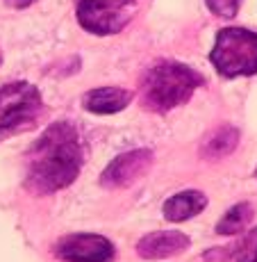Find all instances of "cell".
<instances>
[{
  "mask_svg": "<svg viewBox=\"0 0 257 262\" xmlns=\"http://www.w3.org/2000/svg\"><path fill=\"white\" fill-rule=\"evenodd\" d=\"M25 185L34 194H53L78 178L82 167L78 130L68 121L53 123L30 150Z\"/></svg>",
  "mask_w": 257,
  "mask_h": 262,
  "instance_id": "1",
  "label": "cell"
},
{
  "mask_svg": "<svg viewBox=\"0 0 257 262\" xmlns=\"http://www.w3.org/2000/svg\"><path fill=\"white\" fill-rule=\"evenodd\" d=\"M203 75L180 62H157L144 78V105L153 112H169L187 103Z\"/></svg>",
  "mask_w": 257,
  "mask_h": 262,
  "instance_id": "2",
  "label": "cell"
},
{
  "mask_svg": "<svg viewBox=\"0 0 257 262\" xmlns=\"http://www.w3.org/2000/svg\"><path fill=\"white\" fill-rule=\"evenodd\" d=\"M209 59L225 78L257 73V34L244 28L221 30Z\"/></svg>",
  "mask_w": 257,
  "mask_h": 262,
  "instance_id": "3",
  "label": "cell"
},
{
  "mask_svg": "<svg viewBox=\"0 0 257 262\" xmlns=\"http://www.w3.org/2000/svg\"><path fill=\"white\" fill-rule=\"evenodd\" d=\"M137 0H78V21L94 34H116L132 21Z\"/></svg>",
  "mask_w": 257,
  "mask_h": 262,
  "instance_id": "4",
  "label": "cell"
},
{
  "mask_svg": "<svg viewBox=\"0 0 257 262\" xmlns=\"http://www.w3.org/2000/svg\"><path fill=\"white\" fill-rule=\"evenodd\" d=\"M41 110V94L30 82H12L0 89V130L34 119Z\"/></svg>",
  "mask_w": 257,
  "mask_h": 262,
  "instance_id": "5",
  "label": "cell"
},
{
  "mask_svg": "<svg viewBox=\"0 0 257 262\" xmlns=\"http://www.w3.org/2000/svg\"><path fill=\"white\" fill-rule=\"evenodd\" d=\"M55 255L64 262H112L114 244L103 235L94 233L68 235L57 242Z\"/></svg>",
  "mask_w": 257,
  "mask_h": 262,
  "instance_id": "6",
  "label": "cell"
},
{
  "mask_svg": "<svg viewBox=\"0 0 257 262\" xmlns=\"http://www.w3.org/2000/svg\"><path fill=\"white\" fill-rule=\"evenodd\" d=\"M153 164V153L148 148H137L130 153L119 155L116 160H112L107 169L100 176V185L107 189H119V187H128L130 183L144 176L146 171Z\"/></svg>",
  "mask_w": 257,
  "mask_h": 262,
  "instance_id": "7",
  "label": "cell"
},
{
  "mask_svg": "<svg viewBox=\"0 0 257 262\" xmlns=\"http://www.w3.org/2000/svg\"><path fill=\"white\" fill-rule=\"evenodd\" d=\"M189 244L191 239L184 233H178V230H157V233H150L139 239L137 253L144 260H164V258L180 255L184 249H189Z\"/></svg>",
  "mask_w": 257,
  "mask_h": 262,
  "instance_id": "8",
  "label": "cell"
},
{
  "mask_svg": "<svg viewBox=\"0 0 257 262\" xmlns=\"http://www.w3.org/2000/svg\"><path fill=\"white\" fill-rule=\"evenodd\" d=\"M130 100H132V94L128 89L100 87L84 94L82 105L87 112H94V114H114V112H121L125 105H130Z\"/></svg>",
  "mask_w": 257,
  "mask_h": 262,
  "instance_id": "9",
  "label": "cell"
},
{
  "mask_svg": "<svg viewBox=\"0 0 257 262\" xmlns=\"http://www.w3.org/2000/svg\"><path fill=\"white\" fill-rule=\"evenodd\" d=\"M205 205H207L205 194H200V191H196V189H187V191H180V194L171 196V199L164 203L162 210H164L166 219L178 224V221L196 216L200 210H205Z\"/></svg>",
  "mask_w": 257,
  "mask_h": 262,
  "instance_id": "10",
  "label": "cell"
},
{
  "mask_svg": "<svg viewBox=\"0 0 257 262\" xmlns=\"http://www.w3.org/2000/svg\"><path fill=\"white\" fill-rule=\"evenodd\" d=\"M237 144H239V130L232 128V125H223V128H219L214 135L207 137V142L200 148V155L207 160L225 158L237 148Z\"/></svg>",
  "mask_w": 257,
  "mask_h": 262,
  "instance_id": "11",
  "label": "cell"
},
{
  "mask_svg": "<svg viewBox=\"0 0 257 262\" xmlns=\"http://www.w3.org/2000/svg\"><path fill=\"white\" fill-rule=\"evenodd\" d=\"M253 219V205L250 203H239L230 208L223 214V219L216 224V233L219 235H235L246 228V224Z\"/></svg>",
  "mask_w": 257,
  "mask_h": 262,
  "instance_id": "12",
  "label": "cell"
},
{
  "mask_svg": "<svg viewBox=\"0 0 257 262\" xmlns=\"http://www.w3.org/2000/svg\"><path fill=\"white\" fill-rule=\"evenodd\" d=\"M237 262H257V228L248 230L237 246Z\"/></svg>",
  "mask_w": 257,
  "mask_h": 262,
  "instance_id": "13",
  "label": "cell"
},
{
  "mask_svg": "<svg viewBox=\"0 0 257 262\" xmlns=\"http://www.w3.org/2000/svg\"><path fill=\"white\" fill-rule=\"evenodd\" d=\"M205 3H207V7L216 14V16L232 18L237 14V9H239L241 0H205Z\"/></svg>",
  "mask_w": 257,
  "mask_h": 262,
  "instance_id": "14",
  "label": "cell"
},
{
  "mask_svg": "<svg viewBox=\"0 0 257 262\" xmlns=\"http://www.w3.org/2000/svg\"><path fill=\"white\" fill-rule=\"evenodd\" d=\"M230 246H225V249H212L205 253V260H209V262H223V260H228L230 258Z\"/></svg>",
  "mask_w": 257,
  "mask_h": 262,
  "instance_id": "15",
  "label": "cell"
},
{
  "mask_svg": "<svg viewBox=\"0 0 257 262\" xmlns=\"http://www.w3.org/2000/svg\"><path fill=\"white\" fill-rule=\"evenodd\" d=\"M5 3L9 5V7H16V9H23V7H28V5H32L34 0H5Z\"/></svg>",
  "mask_w": 257,
  "mask_h": 262,
  "instance_id": "16",
  "label": "cell"
},
{
  "mask_svg": "<svg viewBox=\"0 0 257 262\" xmlns=\"http://www.w3.org/2000/svg\"><path fill=\"white\" fill-rule=\"evenodd\" d=\"M0 64H3V53H0Z\"/></svg>",
  "mask_w": 257,
  "mask_h": 262,
  "instance_id": "17",
  "label": "cell"
}]
</instances>
